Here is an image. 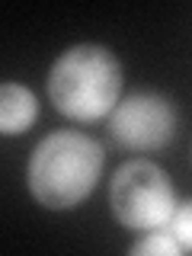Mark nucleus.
<instances>
[{
	"instance_id": "obj_5",
	"label": "nucleus",
	"mask_w": 192,
	"mask_h": 256,
	"mask_svg": "<svg viewBox=\"0 0 192 256\" xmlns=\"http://www.w3.org/2000/svg\"><path fill=\"white\" fill-rule=\"evenodd\" d=\"M38 116V102L29 86L6 80L0 86V132L4 134H22L29 132Z\"/></svg>"
},
{
	"instance_id": "obj_7",
	"label": "nucleus",
	"mask_w": 192,
	"mask_h": 256,
	"mask_svg": "<svg viewBox=\"0 0 192 256\" xmlns=\"http://www.w3.org/2000/svg\"><path fill=\"white\" fill-rule=\"evenodd\" d=\"M166 230L176 237V244L182 246V253H192V202H182L176 205L170 224H166Z\"/></svg>"
},
{
	"instance_id": "obj_6",
	"label": "nucleus",
	"mask_w": 192,
	"mask_h": 256,
	"mask_svg": "<svg viewBox=\"0 0 192 256\" xmlns=\"http://www.w3.org/2000/svg\"><path fill=\"white\" fill-rule=\"evenodd\" d=\"M132 253L134 256H180L182 246L176 244V237L166 228H157V230H148V234L132 246Z\"/></svg>"
},
{
	"instance_id": "obj_3",
	"label": "nucleus",
	"mask_w": 192,
	"mask_h": 256,
	"mask_svg": "<svg viewBox=\"0 0 192 256\" xmlns=\"http://www.w3.org/2000/svg\"><path fill=\"white\" fill-rule=\"evenodd\" d=\"M109 208L128 230L166 228L176 212L173 182L150 160H128L109 182Z\"/></svg>"
},
{
	"instance_id": "obj_1",
	"label": "nucleus",
	"mask_w": 192,
	"mask_h": 256,
	"mask_svg": "<svg viewBox=\"0 0 192 256\" xmlns=\"http://www.w3.org/2000/svg\"><path fill=\"white\" fill-rule=\"evenodd\" d=\"M102 173V148L84 132H52L29 157V192L52 212L77 208Z\"/></svg>"
},
{
	"instance_id": "obj_4",
	"label": "nucleus",
	"mask_w": 192,
	"mask_h": 256,
	"mask_svg": "<svg viewBox=\"0 0 192 256\" xmlns=\"http://www.w3.org/2000/svg\"><path fill=\"white\" fill-rule=\"evenodd\" d=\"M176 132V109L160 93H132L109 116V134L125 150H160Z\"/></svg>"
},
{
	"instance_id": "obj_2",
	"label": "nucleus",
	"mask_w": 192,
	"mask_h": 256,
	"mask_svg": "<svg viewBox=\"0 0 192 256\" xmlns=\"http://www.w3.org/2000/svg\"><path fill=\"white\" fill-rule=\"evenodd\" d=\"M122 93V64L102 45H74L52 64L48 100L74 122L112 116Z\"/></svg>"
}]
</instances>
